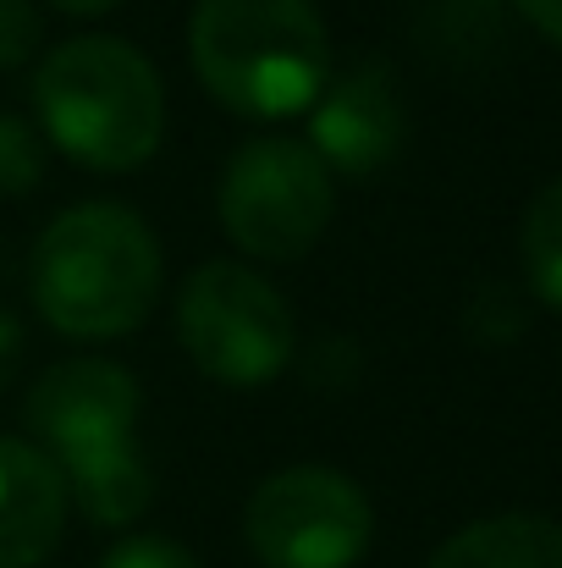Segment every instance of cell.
Returning <instances> with one entry per match:
<instances>
[{
	"label": "cell",
	"instance_id": "4",
	"mask_svg": "<svg viewBox=\"0 0 562 568\" xmlns=\"http://www.w3.org/2000/svg\"><path fill=\"white\" fill-rule=\"evenodd\" d=\"M187 61L204 94L243 122L304 116L337 72L315 0H193Z\"/></svg>",
	"mask_w": 562,
	"mask_h": 568
},
{
	"label": "cell",
	"instance_id": "14",
	"mask_svg": "<svg viewBox=\"0 0 562 568\" xmlns=\"http://www.w3.org/2000/svg\"><path fill=\"white\" fill-rule=\"evenodd\" d=\"M100 568H204L193 552H187L183 541H172V536H122L105 558H100Z\"/></svg>",
	"mask_w": 562,
	"mask_h": 568
},
{
	"label": "cell",
	"instance_id": "8",
	"mask_svg": "<svg viewBox=\"0 0 562 568\" xmlns=\"http://www.w3.org/2000/svg\"><path fill=\"white\" fill-rule=\"evenodd\" d=\"M304 122H309V150L326 161L331 178H348V183L380 178L408 144L402 83L375 55L331 72L320 100L304 111Z\"/></svg>",
	"mask_w": 562,
	"mask_h": 568
},
{
	"label": "cell",
	"instance_id": "1",
	"mask_svg": "<svg viewBox=\"0 0 562 568\" xmlns=\"http://www.w3.org/2000/svg\"><path fill=\"white\" fill-rule=\"evenodd\" d=\"M144 386L116 359H55L28 386V442L50 453L67 497L100 530H127L155 503V469L139 442Z\"/></svg>",
	"mask_w": 562,
	"mask_h": 568
},
{
	"label": "cell",
	"instance_id": "16",
	"mask_svg": "<svg viewBox=\"0 0 562 568\" xmlns=\"http://www.w3.org/2000/svg\"><path fill=\"white\" fill-rule=\"evenodd\" d=\"M513 6H519V17H524L535 33H546L562 50V0H513Z\"/></svg>",
	"mask_w": 562,
	"mask_h": 568
},
{
	"label": "cell",
	"instance_id": "6",
	"mask_svg": "<svg viewBox=\"0 0 562 568\" xmlns=\"http://www.w3.org/2000/svg\"><path fill=\"white\" fill-rule=\"evenodd\" d=\"M215 215L237 254L259 265H293L326 237L337 215V178L309 139L259 133L232 150L215 189Z\"/></svg>",
	"mask_w": 562,
	"mask_h": 568
},
{
	"label": "cell",
	"instance_id": "2",
	"mask_svg": "<svg viewBox=\"0 0 562 568\" xmlns=\"http://www.w3.org/2000/svg\"><path fill=\"white\" fill-rule=\"evenodd\" d=\"M28 293L44 326L72 343L133 337L166 293L161 237L133 204H67L33 243Z\"/></svg>",
	"mask_w": 562,
	"mask_h": 568
},
{
	"label": "cell",
	"instance_id": "11",
	"mask_svg": "<svg viewBox=\"0 0 562 568\" xmlns=\"http://www.w3.org/2000/svg\"><path fill=\"white\" fill-rule=\"evenodd\" d=\"M519 260L535 287V298L562 315V178L530 199L524 226H519Z\"/></svg>",
	"mask_w": 562,
	"mask_h": 568
},
{
	"label": "cell",
	"instance_id": "9",
	"mask_svg": "<svg viewBox=\"0 0 562 568\" xmlns=\"http://www.w3.org/2000/svg\"><path fill=\"white\" fill-rule=\"evenodd\" d=\"M67 480L28 436H0V568H39L67 536Z\"/></svg>",
	"mask_w": 562,
	"mask_h": 568
},
{
	"label": "cell",
	"instance_id": "5",
	"mask_svg": "<svg viewBox=\"0 0 562 568\" xmlns=\"http://www.w3.org/2000/svg\"><path fill=\"white\" fill-rule=\"evenodd\" d=\"M177 343L198 376L248 392L270 386L298 359V315L265 271L204 260L177 287Z\"/></svg>",
	"mask_w": 562,
	"mask_h": 568
},
{
	"label": "cell",
	"instance_id": "17",
	"mask_svg": "<svg viewBox=\"0 0 562 568\" xmlns=\"http://www.w3.org/2000/svg\"><path fill=\"white\" fill-rule=\"evenodd\" d=\"M44 6H55V11H67V17H105V11H116L122 0H44Z\"/></svg>",
	"mask_w": 562,
	"mask_h": 568
},
{
	"label": "cell",
	"instance_id": "12",
	"mask_svg": "<svg viewBox=\"0 0 562 568\" xmlns=\"http://www.w3.org/2000/svg\"><path fill=\"white\" fill-rule=\"evenodd\" d=\"M50 166V144L28 116L0 111V199H22L44 183Z\"/></svg>",
	"mask_w": 562,
	"mask_h": 568
},
{
	"label": "cell",
	"instance_id": "10",
	"mask_svg": "<svg viewBox=\"0 0 562 568\" xmlns=\"http://www.w3.org/2000/svg\"><path fill=\"white\" fill-rule=\"evenodd\" d=\"M425 568H562V525L546 514H491L452 530Z\"/></svg>",
	"mask_w": 562,
	"mask_h": 568
},
{
	"label": "cell",
	"instance_id": "13",
	"mask_svg": "<svg viewBox=\"0 0 562 568\" xmlns=\"http://www.w3.org/2000/svg\"><path fill=\"white\" fill-rule=\"evenodd\" d=\"M44 44V11L39 0H0V72H17Z\"/></svg>",
	"mask_w": 562,
	"mask_h": 568
},
{
	"label": "cell",
	"instance_id": "15",
	"mask_svg": "<svg viewBox=\"0 0 562 568\" xmlns=\"http://www.w3.org/2000/svg\"><path fill=\"white\" fill-rule=\"evenodd\" d=\"M22 348H28V332H22V321L11 315V310H0V392L11 386L17 376V365H22Z\"/></svg>",
	"mask_w": 562,
	"mask_h": 568
},
{
	"label": "cell",
	"instance_id": "3",
	"mask_svg": "<svg viewBox=\"0 0 562 568\" xmlns=\"http://www.w3.org/2000/svg\"><path fill=\"white\" fill-rule=\"evenodd\" d=\"M33 116L55 155L122 178L150 166L166 144V83L133 39L78 33L44 50L33 72Z\"/></svg>",
	"mask_w": 562,
	"mask_h": 568
},
{
	"label": "cell",
	"instance_id": "7",
	"mask_svg": "<svg viewBox=\"0 0 562 568\" xmlns=\"http://www.w3.org/2000/svg\"><path fill=\"white\" fill-rule=\"evenodd\" d=\"M243 541L259 568H354L375 541V508L354 475L287 464L248 491Z\"/></svg>",
	"mask_w": 562,
	"mask_h": 568
}]
</instances>
